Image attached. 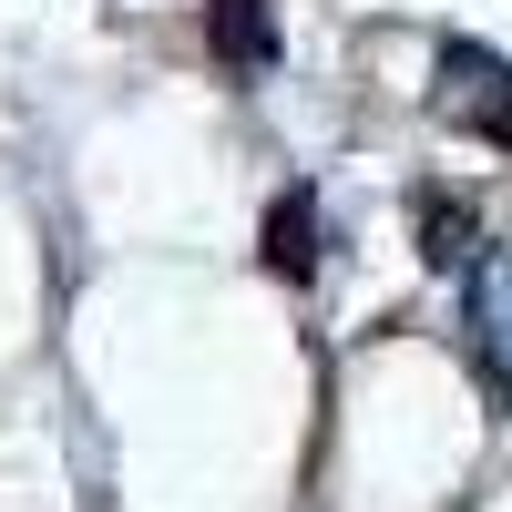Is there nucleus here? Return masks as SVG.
I'll return each mask as SVG.
<instances>
[{
	"label": "nucleus",
	"instance_id": "5",
	"mask_svg": "<svg viewBox=\"0 0 512 512\" xmlns=\"http://www.w3.org/2000/svg\"><path fill=\"white\" fill-rule=\"evenodd\" d=\"M472 338H482V379H492V400L512 410V256L472 267Z\"/></svg>",
	"mask_w": 512,
	"mask_h": 512
},
{
	"label": "nucleus",
	"instance_id": "4",
	"mask_svg": "<svg viewBox=\"0 0 512 512\" xmlns=\"http://www.w3.org/2000/svg\"><path fill=\"white\" fill-rule=\"evenodd\" d=\"M256 256H267L277 287H308L318 277V185H287L267 205V236H256Z\"/></svg>",
	"mask_w": 512,
	"mask_h": 512
},
{
	"label": "nucleus",
	"instance_id": "1",
	"mask_svg": "<svg viewBox=\"0 0 512 512\" xmlns=\"http://www.w3.org/2000/svg\"><path fill=\"white\" fill-rule=\"evenodd\" d=\"M441 113L461 134H482V144L512 154V62L472 52V41H441Z\"/></svg>",
	"mask_w": 512,
	"mask_h": 512
},
{
	"label": "nucleus",
	"instance_id": "3",
	"mask_svg": "<svg viewBox=\"0 0 512 512\" xmlns=\"http://www.w3.org/2000/svg\"><path fill=\"white\" fill-rule=\"evenodd\" d=\"M410 236H420V267H472V246H482V205L461 195V185H410Z\"/></svg>",
	"mask_w": 512,
	"mask_h": 512
},
{
	"label": "nucleus",
	"instance_id": "2",
	"mask_svg": "<svg viewBox=\"0 0 512 512\" xmlns=\"http://www.w3.org/2000/svg\"><path fill=\"white\" fill-rule=\"evenodd\" d=\"M205 62L226 82H256L277 62V0H205Z\"/></svg>",
	"mask_w": 512,
	"mask_h": 512
}]
</instances>
